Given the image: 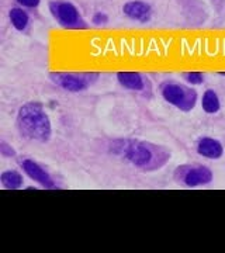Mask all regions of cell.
Returning <instances> with one entry per match:
<instances>
[{
    "instance_id": "cell-1",
    "label": "cell",
    "mask_w": 225,
    "mask_h": 253,
    "mask_svg": "<svg viewBox=\"0 0 225 253\" xmlns=\"http://www.w3.org/2000/svg\"><path fill=\"white\" fill-rule=\"evenodd\" d=\"M111 151L145 172L159 170L171 159V152L166 148L148 141H116L111 144Z\"/></svg>"
},
{
    "instance_id": "cell-5",
    "label": "cell",
    "mask_w": 225,
    "mask_h": 253,
    "mask_svg": "<svg viewBox=\"0 0 225 253\" xmlns=\"http://www.w3.org/2000/svg\"><path fill=\"white\" fill-rule=\"evenodd\" d=\"M97 72H51V82L62 90L79 93L89 89L99 79Z\"/></svg>"
},
{
    "instance_id": "cell-7",
    "label": "cell",
    "mask_w": 225,
    "mask_h": 253,
    "mask_svg": "<svg viewBox=\"0 0 225 253\" xmlns=\"http://www.w3.org/2000/svg\"><path fill=\"white\" fill-rule=\"evenodd\" d=\"M23 172L27 174L28 177L33 181L38 183L43 189L46 190H55L58 189L56 183L51 177V174L45 170L43 166H40L38 163L34 162L33 159H23L20 163Z\"/></svg>"
},
{
    "instance_id": "cell-2",
    "label": "cell",
    "mask_w": 225,
    "mask_h": 253,
    "mask_svg": "<svg viewBox=\"0 0 225 253\" xmlns=\"http://www.w3.org/2000/svg\"><path fill=\"white\" fill-rule=\"evenodd\" d=\"M16 126L21 138L33 142H48L52 135L49 116L40 101H28L18 109Z\"/></svg>"
},
{
    "instance_id": "cell-10",
    "label": "cell",
    "mask_w": 225,
    "mask_h": 253,
    "mask_svg": "<svg viewBox=\"0 0 225 253\" xmlns=\"http://www.w3.org/2000/svg\"><path fill=\"white\" fill-rule=\"evenodd\" d=\"M118 83L128 90H144V76L139 72H117Z\"/></svg>"
},
{
    "instance_id": "cell-17",
    "label": "cell",
    "mask_w": 225,
    "mask_h": 253,
    "mask_svg": "<svg viewBox=\"0 0 225 253\" xmlns=\"http://www.w3.org/2000/svg\"><path fill=\"white\" fill-rule=\"evenodd\" d=\"M20 7H26V9H36L40 6L41 0H16Z\"/></svg>"
},
{
    "instance_id": "cell-14",
    "label": "cell",
    "mask_w": 225,
    "mask_h": 253,
    "mask_svg": "<svg viewBox=\"0 0 225 253\" xmlns=\"http://www.w3.org/2000/svg\"><path fill=\"white\" fill-rule=\"evenodd\" d=\"M181 78L190 84H201L204 82V75L201 72H183Z\"/></svg>"
},
{
    "instance_id": "cell-12",
    "label": "cell",
    "mask_w": 225,
    "mask_h": 253,
    "mask_svg": "<svg viewBox=\"0 0 225 253\" xmlns=\"http://www.w3.org/2000/svg\"><path fill=\"white\" fill-rule=\"evenodd\" d=\"M1 186L7 190H18L24 184V177L17 170H6L0 174Z\"/></svg>"
},
{
    "instance_id": "cell-4",
    "label": "cell",
    "mask_w": 225,
    "mask_h": 253,
    "mask_svg": "<svg viewBox=\"0 0 225 253\" xmlns=\"http://www.w3.org/2000/svg\"><path fill=\"white\" fill-rule=\"evenodd\" d=\"M51 16L66 30H88L89 24L82 18L78 7L66 0H51L48 3Z\"/></svg>"
},
{
    "instance_id": "cell-3",
    "label": "cell",
    "mask_w": 225,
    "mask_h": 253,
    "mask_svg": "<svg viewBox=\"0 0 225 253\" xmlns=\"http://www.w3.org/2000/svg\"><path fill=\"white\" fill-rule=\"evenodd\" d=\"M161 94L169 104L175 106L180 111L189 113L197 104V91L186 84L166 82L161 86Z\"/></svg>"
},
{
    "instance_id": "cell-8",
    "label": "cell",
    "mask_w": 225,
    "mask_h": 253,
    "mask_svg": "<svg viewBox=\"0 0 225 253\" xmlns=\"http://www.w3.org/2000/svg\"><path fill=\"white\" fill-rule=\"evenodd\" d=\"M123 13L133 21L148 23L152 17L151 6L142 0H130L123 6Z\"/></svg>"
},
{
    "instance_id": "cell-9",
    "label": "cell",
    "mask_w": 225,
    "mask_h": 253,
    "mask_svg": "<svg viewBox=\"0 0 225 253\" xmlns=\"http://www.w3.org/2000/svg\"><path fill=\"white\" fill-rule=\"evenodd\" d=\"M197 152L207 159H218L224 154V148L214 138H201L197 144Z\"/></svg>"
},
{
    "instance_id": "cell-11",
    "label": "cell",
    "mask_w": 225,
    "mask_h": 253,
    "mask_svg": "<svg viewBox=\"0 0 225 253\" xmlns=\"http://www.w3.org/2000/svg\"><path fill=\"white\" fill-rule=\"evenodd\" d=\"M9 20L17 31H24L30 24V16L24 7H11L9 10Z\"/></svg>"
},
{
    "instance_id": "cell-6",
    "label": "cell",
    "mask_w": 225,
    "mask_h": 253,
    "mask_svg": "<svg viewBox=\"0 0 225 253\" xmlns=\"http://www.w3.org/2000/svg\"><path fill=\"white\" fill-rule=\"evenodd\" d=\"M173 179L186 184L187 187H197L211 183L213 173L207 166L203 165H181L176 168L173 173Z\"/></svg>"
},
{
    "instance_id": "cell-18",
    "label": "cell",
    "mask_w": 225,
    "mask_h": 253,
    "mask_svg": "<svg viewBox=\"0 0 225 253\" xmlns=\"http://www.w3.org/2000/svg\"><path fill=\"white\" fill-rule=\"evenodd\" d=\"M220 75H223V76H225V72H220Z\"/></svg>"
},
{
    "instance_id": "cell-15",
    "label": "cell",
    "mask_w": 225,
    "mask_h": 253,
    "mask_svg": "<svg viewBox=\"0 0 225 253\" xmlns=\"http://www.w3.org/2000/svg\"><path fill=\"white\" fill-rule=\"evenodd\" d=\"M0 155L3 156V158H14L16 156V151H14V148L9 145L6 141H0Z\"/></svg>"
},
{
    "instance_id": "cell-13",
    "label": "cell",
    "mask_w": 225,
    "mask_h": 253,
    "mask_svg": "<svg viewBox=\"0 0 225 253\" xmlns=\"http://www.w3.org/2000/svg\"><path fill=\"white\" fill-rule=\"evenodd\" d=\"M201 106H203V110L207 114H216V113H218V110L221 107L218 94L214 90H211V89L204 91L203 100H201Z\"/></svg>"
},
{
    "instance_id": "cell-16",
    "label": "cell",
    "mask_w": 225,
    "mask_h": 253,
    "mask_svg": "<svg viewBox=\"0 0 225 253\" xmlns=\"http://www.w3.org/2000/svg\"><path fill=\"white\" fill-rule=\"evenodd\" d=\"M91 23L94 24V26H104V24H107L108 23V16L106 13H96V14H93V17H91Z\"/></svg>"
}]
</instances>
